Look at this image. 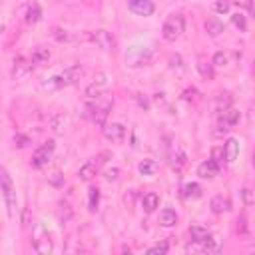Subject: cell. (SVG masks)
<instances>
[{"label":"cell","instance_id":"obj_8","mask_svg":"<svg viewBox=\"0 0 255 255\" xmlns=\"http://www.w3.org/2000/svg\"><path fill=\"white\" fill-rule=\"evenodd\" d=\"M32 245H34V249H36L38 253H50V251L54 249L52 239H50V235L44 231V227H42V225H38V227L34 229V239H32Z\"/></svg>","mask_w":255,"mask_h":255},{"label":"cell","instance_id":"obj_13","mask_svg":"<svg viewBox=\"0 0 255 255\" xmlns=\"http://www.w3.org/2000/svg\"><path fill=\"white\" fill-rule=\"evenodd\" d=\"M197 72L205 78V80H213V64H211V60L205 56V54H199L197 56Z\"/></svg>","mask_w":255,"mask_h":255},{"label":"cell","instance_id":"obj_16","mask_svg":"<svg viewBox=\"0 0 255 255\" xmlns=\"http://www.w3.org/2000/svg\"><path fill=\"white\" fill-rule=\"evenodd\" d=\"M205 32L211 36V38H217L221 32H225V26L219 18H207L205 20Z\"/></svg>","mask_w":255,"mask_h":255},{"label":"cell","instance_id":"obj_24","mask_svg":"<svg viewBox=\"0 0 255 255\" xmlns=\"http://www.w3.org/2000/svg\"><path fill=\"white\" fill-rule=\"evenodd\" d=\"M66 124H68V116H64V114H58V116H54L50 120V126H52V129L56 133H62L66 129Z\"/></svg>","mask_w":255,"mask_h":255},{"label":"cell","instance_id":"obj_3","mask_svg":"<svg viewBox=\"0 0 255 255\" xmlns=\"http://www.w3.org/2000/svg\"><path fill=\"white\" fill-rule=\"evenodd\" d=\"M0 191H2L4 201H6V207H8V215H12L14 213V207H16V191H14L12 177L8 175V171L4 167H0Z\"/></svg>","mask_w":255,"mask_h":255},{"label":"cell","instance_id":"obj_5","mask_svg":"<svg viewBox=\"0 0 255 255\" xmlns=\"http://www.w3.org/2000/svg\"><path fill=\"white\" fill-rule=\"evenodd\" d=\"M108 86H110V76L106 72H98L92 80V84L86 88V96L90 100H100L102 96H106L108 92Z\"/></svg>","mask_w":255,"mask_h":255},{"label":"cell","instance_id":"obj_9","mask_svg":"<svg viewBox=\"0 0 255 255\" xmlns=\"http://www.w3.org/2000/svg\"><path fill=\"white\" fill-rule=\"evenodd\" d=\"M128 8L137 16H151L155 12V4L151 0H128Z\"/></svg>","mask_w":255,"mask_h":255},{"label":"cell","instance_id":"obj_1","mask_svg":"<svg viewBox=\"0 0 255 255\" xmlns=\"http://www.w3.org/2000/svg\"><path fill=\"white\" fill-rule=\"evenodd\" d=\"M80 76H82V66H80V64H70V66L64 68L60 74L48 78V80L42 84V88H44V90H60V88H68V86L76 84V80H80Z\"/></svg>","mask_w":255,"mask_h":255},{"label":"cell","instance_id":"obj_28","mask_svg":"<svg viewBox=\"0 0 255 255\" xmlns=\"http://www.w3.org/2000/svg\"><path fill=\"white\" fill-rule=\"evenodd\" d=\"M40 18H42L40 6H38V4H32V6L28 8V12H26V22H28V24H36Z\"/></svg>","mask_w":255,"mask_h":255},{"label":"cell","instance_id":"obj_18","mask_svg":"<svg viewBox=\"0 0 255 255\" xmlns=\"http://www.w3.org/2000/svg\"><path fill=\"white\" fill-rule=\"evenodd\" d=\"M237 153H239V141L237 139H233V137H229L227 141H225V145H223V155H225V161H233L235 157H237Z\"/></svg>","mask_w":255,"mask_h":255},{"label":"cell","instance_id":"obj_7","mask_svg":"<svg viewBox=\"0 0 255 255\" xmlns=\"http://www.w3.org/2000/svg\"><path fill=\"white\" fill-rule=\"evenodd\" d=\"M88 38H90L100 50H104V52H112V50L116 48V38H114V34L108 32V30H96V32H90Z\"/></svg>","mask_w":255,"mask_h":255},{"label":"cell","instance_id":"obj_41","mask_svg":"<svg viewBox=\"0 0 255 255\" xmlns=\"http://www.w3.org/2000/svg\"><path fill=\"white\" fill-rule=\"evenodd\" d=\"M54 38H56V40H60V42H64V40H68V34H66V30L56 28V30H54Z\"/></svg>","mask_w":255,"mask_h":255},{"label":"cell","instance_id":"obj_20","mask_svg":"<svg viewBox=\"0 0 255 255\" xmlns=\"http://www.w3.org/2000/svg\"><path fill=\"white\" fill-rule=\"evenodd\" d=\"M157 169H159V163L153 161V159H143V161L137 165V171H139L141 175H155Z\"/></svg>","mask_w":255,"mask_h":255},{"label":"cell","instance_id":"obj_32","mask_svg":"<svg viewBox=\"0 0 255 255\" xmlns=\"http://www.w3.org/2000/svg\"><path fill=\"white\" fill-rule=\"evenodd\" d=\"M211 159H213L217 165H221V163H223V159H225V155H223V147L215 145V147L211 149Z\"/></svg>","mask_w":255,"mask_h":255},{"label":"cell","instance_id":"obj_42","mask_svg":"<svg viewBox=\"0 0 255 255\" xmlns=\"http://www.w3.org/2000/svg\"><path fill=\"white\" fill-rule=\"evenodd\" d=\"M195 96H197V92H195L193 88H189V90H185V92H183V100H187V102H191V100H197Z\"/></svg>","mask_w":255,"mask_h":255},{"label":"cell","instance_id":"obj_15","mask_svg":"<svg viewBox=\"0 0 255 255\" xmlns=\"http://www.w3.org/2000/svg\"><path fill=\"white\" fill-rule=\"evenodd\" d=\"M110 110H112V100H108V102H106L104 106H100V108H94V124H96L98 128H104V126H106V120H108Z\"/></svg>","mask_w":255,"mask_h":255},{"label":"cell","instance_id":"obj_23","mask_svg":"<svg viewBox=\"0 0 255 255\" xmlns=\"http://www.w3.org/2000/svg\"><path fill=\"white\" fill-rule=\"evenodd\" d=\"M209 207H211V211L213 213H223V211H227L229 209V201L223 197V195H215L213 199H211V203H209Z\"/></svg>","mask_w":255,"mask_h":255},{"label":"cell","instance_id":"obj_31","mask_svg":"<svg viewBox=\"0 0 255 255\" xmlns=\"http://www.w3.org/2000/svg\"><path fill=\"white\" fill-rule=\"evenodd\" d=\"M231 22H233L241 32H245L247 22H245V16H243V14H239V12H237V14H233V16H231Z\"/></svg>","mask_w":255,"mask_h":255},{"label":"cell","instance_id":"obj_21","mask_svg":"<svg viewBox=\"0 0 255 255\" xmlns=\"http://www.w3.org/2000/svg\"><path fill=\"white\" fill-rule=\"evenodd\" d=\"M141 205H143V209H145L147 213L155 211V207L159 205V197H157V193H153V191L145 193V195L141 197Z\"/></svg>","mask_w":255,"mask_h":255},{"label":"cell","instance_id":"obj_33","mask_svg":"<svg viewBox=\"0 0 255 255\" xmlns=\"http://www.w3.org/2000/svg\"><path fill=\"white\" fill-rule=\"evenodd\" d=\"M167 251H169V243L167 241H161V243H157V245L147 249V253H167Z\"/></svg>","mask_w":255,"mask_h":255},{"label":"cell","instance_id":"obj_43","mask_svg":"<svg viewBox=\"0 0 255 255\" xmlns=\"http://www.w3.org/2000/svg\"><path fill=\"white\" fill-rule=\"evenodd\" d=\"M50 183H54V185H60V173H54V177L50 179Z\"/></svg>","mask_w":255,"mask_h":255},{"label":"cell","instance_id":"obj_10","mask_svg":"<svg viewBox=\"0 0 255 255\" xmlns=\"http://www.w3.org/2000/svg\"><path fill=\"white\" fill-rule=\"evenodd\" d=\"M104 135L112 143H122L126 139V128L122 124H106L104 126Z\"/></svg>","mask_w":255,"mask_h":255},{"label":"cell","instance_id":"obj_34","mask_svg":"<svg viewBox=\"0 0 255 255\" xmlns=\"http://www.w3.org/2000/svg\"><path fill=\"white\" fill-rule=\"evenodd\" d=\"M211 64H213V66H221V68H223V66L227 64V54H223V52H217V54L213 56Z\"/></svg>","mask_w":255,"mask_h":255},{"label":"cell","instance_id":"obj_27","mask_svg":"<svg viewBox=\"0 0 255 255\" xmlns=\"http://www.w3.org/2000/svg\"><path fill=\"white\" fill-rule=\"evenodd\" d=\"M221 120L227 124V126H235L239 122V112L235 108H227L223 114H221Z\"/></svg>","mask_w":255,"mask_h":255},{"label":"cell","instance_id":"obj_29","mask_svg":"<svg viewBox=\"0 0 255 255\" xmlns=\"http://www.w3.org/2000/svg\"><path fill=\"white\" fill-rule=\"evenodd\" d=\"M98 203H100V189L98 187H90V191H88V207H90V211H96Z\"/></svg>","mask_w":255,"mask_h":255},{"label":"cell","instance_id":"obj_35","mask_svg":"<svg viewBox=\"0 0 255 255\" xmlns=\"http://www.w3.org/2000/svg\"><path fill=\"white\" fill-rule=\"evenodd\" d=\"M241 197H243V203L249 207V205H253V191L249 189V187H243L241 189Z\"/></svg>","mask_w":255,"mask_h":255},{"label":"cell","instance_id":"obj_22","mask_svg":"<svg viewBox=\"0 0 255 255\" xmlns=\"http://www.w3.org/2000/svg\"><path fill=\"white\" fill-rule=\"evenodd\" d=\"M159 223L163 227H173L177 223V213L173 209H161L159 211Z\"/></svg>","mask_w":255,"mask_h":255},{"label":"cell","instance_id":"obj_6","mask_svg":"<svg viewBox=\"0 0 255 255\" xmlns=\"http://www.w3.org/2000/svg\"><path fill=\"white\" fill-rule=\"evenodd\" d=\"M54 149H56V141H54V139H48V141H44L40 147H36V151H34V155H32V167H36V169L44 167V165L50 161Z\"/></svg>","mask_w":255,"mask_h":255},{"label":"cell","instance_id":"obj_25","mask_svg":"<svg viewBox=\"0 0 255 255\" xmlns=\"http://www.w3.org/2000/svg\"><path fill=\"white\" fill-rule=\"evenodd\" d=\"M183 197L185 199H197V197H201V185L199 183H187L183 187Z\"/></svg>","mask_w":255,"mask_h":255},{"label":"cell","instance_id":"obj_37","mask_svg":"<svg viewBox=\"0 0 255 255\" xmlns=\"http://www.w3.org/2000/svg\"><path fill=\"white\" fill-rule=\"evenodd\" d=\"M169 66H171V68H175V66H177V68H179V74H181V72H183V62H181V56H179V54L171 56V58H169Z\"/></svg>","mask_w":255,"mask_h":255},{"label":"cell","instance_id":"obj_26","mask_svg":"<svg viewBox=\"0 0 255 255\" xmlns=\"http://www.w3.org/2000/svg\"><path fill=\"white\" fill-rule=\"evenodd\" d=\"M72 215H74V211H72L70 203L62 201V203L58 205V219H60L62 223H66V221H70V219H72Z\"/></svg>","mask_w":255,"mask_h":255},{"label":"cell","instance_id":"obj_19","mask_svg":"<svg viewBox=\"0 0 255 255\" xmlns=\"http://www.w3.org/2000/svg\"><path fill=\"white\" fill-rule=\"evenodd\" d=\"M96 171H98V165H96V163H94V159H92V161H86V163L80 167L78 175H80V179H82V181H92V177L96 175Z\"/></svg>","mask_w":255,"mask_h":255},{"label":"cell","instance_id":"obj_14","mask_svg":"<svg viewBox=\"0 0 255 255\" xmlns=\"http://www.w3.org/2000/svg\"><path fill=\"white\" fill-rule=\"evenodd\" d=\"M231 104H233L231 94H229V92H219V94L215 96V100H213V110H215L217 114H223L227 108H231Z\"/></svg>","mask_w":255,"mask_h":255},{"label":"cell","instance_id":"obj_4","mask_svg":"<svg viewBox=\"0 0 255 255\" xmlns=\"http://www.w3.org/2000/svg\"><path fill=\"white\" fill-rule=\"evenodd\" d=\"M151 62V52L149 48H141V46H131L126 54V64L129 68H141L147 66Z\"/></svg>","mask_w":255,"mask_h":255},{"label":"cell","instance_id":"obj_12","mask_svg":"<svg viewBox=\"0 0 255 255\" xmlns=\"http://www.w3.org/2000/svg\"><path fill=\"white\" fill-rule=\"evenodd\" d=\"M217 173H219V165H217L213 159H205V161H201L199 167H197V175L203 177V179H211V177H215Z\"/></svg>","mask_w":255,"mask_h":255},{"label":"cell","instance_id":"obj_17","mask_svg":"<svg viewBox=\"0 0 255 255\" xmlns=\"http://www.w3.org/2000/svg\"><path fill=\"white\" fill-rule=\"evenodd\" d=\"M50 48L48 46H34L32 48V64H46L50 60Z\"/></svg>","mask_w":255,"mask_h":255},{"label":"cell","instance_id":"obj_40","mask_svg":"<svg viewBox=\"0 0 255 255\" xmlns=\"http://www.w3.org/2000/svg\"><path fill=\"white\" fill-rule=\"evenodd\" d=\"M237 231H239V233H245V231H247V219H245V215H241V217L237 219Z\"/></svg>","mask_w":255,"mask_h":255},{"label":"cell","instance_id":"obj_2","mask_svg":"<svg viewBox=\"0 0 255 255\" xmlns=\"http://www.w3.org/2000/svg\"><path fill=\"white\" fill-rule=\"evenodd\" d=\"M183 30H185V18H183V14L175 12V14H169L165 18L163 28H161V36H163V40L173 42L183 34Z\"/></svg>","mask_w":255,"mask_h":255},{"label":"cell","instance_id":"obj_39","mask_svg":"<svg viewBox=\"0 0 255 255\" xmlns=\"http://www.w3.org/2000/svg\"><path fill=\"white\" fill-rule=\"evenodd\" d=\"M118 175H120V169H118V167H112V169L106 171V179H108V181H116Z\"/></svg>","mask_w":255,"mask_h":255},{"label":"cell","instance_id":"obj_38","mask_svg":"<svg viewBox=\"0 0 255 255\" xmlns=\"http://www.w3.org/2000/svg\"><path fill=\"white\" fill-rule=\"evenodd\" d=\"M231 4H237V6H243V8H247L249 12L253 10V0H229Z\"/></svg>","mask_w":255,"mask_h":255},{"label":"cell","instance_id":"obj_11","mask_svg":"<svg viewBox=\"0 0 255 255\" xmlns=\"http://www.w3.org/2000/svg\"><path fill=\"white\" fill-rule=\"evenodd\" d=\"M30 72H32V64L26 58H22V56L14 58V64H12V78L14 80H24L30 76Z\"/></svg>","mask_w":255,"mask_h":255},{"label":"cell","instance_id":"obj_36","mask_svg":"<svg viewBox=\"0 0 255 255\" xmlns=\"http://www.w3.org/2000/svg\"><path fill=\"white\" fill-rule=\"evenodd\" d=\"M28 143H30V137H28V135H20V133L14 135V145H18V147H26Z\"/></svg>","mask_w":255,"mask_h":255},{"label":"cell","instance_id":"obj_30","mask_svg":"<svg viewBox=\"0 0 255 255\" xmlns=\"http://www.w3.org/2000/svg\"><path fill=\"white\" fill-rule=\"evenodd\" d=\"M229 8H231V2L229 0H215V4H213V10L217 14H227Z\"/></svg>","mask_w":255,"mask_h":255}]
</instances>
